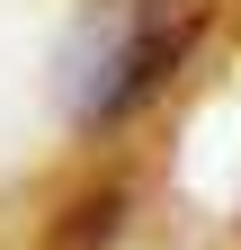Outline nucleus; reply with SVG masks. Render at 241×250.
I'll use <instances>...</instances> for the list:
<instances>
[{"mask_svg": "<svg viewBox=\"0 0 241 250\" xmlns=\"http://www.w3.org/2000/svg\"><path fill=\"white\" fill-rule=\"evenodd\" d=\"M197 27H205V0H89L72 36V116L89 134L134 116L188 62Z\"/></svg>", "mask_w": 241, "mask_h": 250, "instance_id": "f257e3e1", "label": "nucleus"}]
</instances>
